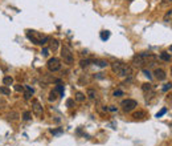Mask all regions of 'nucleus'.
Here are the masks:
<instances>
[{
  "mask_svg": "<svg viewBox=\"0 0 172 146\" xmlns=\"http://www.w3.org/2000/svg\"><path fill=\"white\" fill-rule=\"evenodd\" d=\"M95 62H97V64L99 65V67H102V68L107 65V62H106V61H103V60H99V61H95Z\"/></svg>",
  "mask_w": 172,
  "mask_h": 146,
  "instance_id": "a878e982",
  "label": "nucleus"
},
{
  "mask_svg": "<svg viewBox=\"0 0 172 146\" xmlns=\"http://www.w3.org/2000/svg\"><path fill=\"white\" fill-rule=\"evenodd\" d=\"M57 97H58V92L56 90V89H53V90L49 93V97H48V100H49L50 102H54L56 100H57Z\"/></svg>",
  "mask_w": 172,
  "mask_h": 146,
  "instance_id": "1a4fd4ad",
  "label": "nucleus"
},
{
  "mask_svg": "<svg viewBox=\"0 0 172 146\" xmlns=\"http://www.w3.org/2000/svg\"><path fill=\"white\" fill-rule=\"evenodd\" d=\"M32 112L36 117H41L44 114V109H43V105L40 104L38 100H32Z\"/></svg>",
  "mask_w": 172,
  "mask_h": 146,
  "instance_id": "0eeeda50",
  "label": "nucleus"
},
{
  "mask_svg": "<svg viewBox=\"0 0 172 146\" xmlns=\"http://www.w3.org/2000/svg\"><path fill=\"white\" fill-rule=\"evenodd\" d=\"M46 67L50 72H57V70H60L61 69L60 59H57V57H52V59H49L48 62H46Z\"/></svg>",
  "mask_w": 172,
  "mask_h": 146,
  "instance_id": "423d86ee",
  "label": "nucleus"
},
{
  "mask_svg": "<svg viewBox=\"0 0 172 146\" xmlns=\"http://www.w3.org/2000/svg\"><path fill=\"white\" fill-rule=\"evenodd\" d=\"M157 60V56L152 55V53H138L136 56L132 57V64H135L136 67H143L144 64L152 65V62H155Z\"/></svg>",
  "mask_w": 172,
  "mask_h": 146,
  "instance_id": "f257e3e1",
  "label": "nucleus"
},
{
  "mask_svg": "<svg viewBox=\"0 0 172 146\" xmlns=\"http://www.w3.org/2000/svg\"><path fill=\"white\" fill-rule=\"evenodd\" d=\"M15 90H17V92H22L24 90V87L20 84H17V85H15Z\"/></svg>",
  "mask_w": 172,
  "mask_h": 146,
  "instance_id": "bb28decb",
  "label": "nucleus"
},
{
  "mask_svg": "<svg viewBox=\"0 0 172 146\" xmlns=\"http://www.w3.org/2000/svg\"><path fill=\"white\" fill-rule=\"evenodd\" d=\"M0 94H4V96H9L11 90L7 87H0Z\"/></svg>",
  "mask_w": 172,
  "mask_h": 146,
  "instance_id": "a211bd4d",
  "label": "nucleus"
},
{
  "mask_svg": "<svg viewBox=\"0 0 172 146\" xmlns=\"http://www.w3.org/2000/svg\"><path fill=\"white\" fill-rule=\"evenodd\" d=\"M127 1H132V0H127Z\"/></svg>",
  "mask_w": 172,
  "mask_h": 146,
  "instance_id": "f704fd0d",
  "label": "nucleus"
},
{
  "mask_svg": "<svg viewBox=\"0 0 172 146\" xmlns=\"http://www.w3.org/2000/svg\"><path fill=\"white\" fill-rule=\"evenodd\" d=\"M111 69H112V72L117 73L118 76H120V77H128V76H131V74H132L131 67L123 64V62H118V61L112 62Z\"/></svg>",
  "mask_w": 172,
  "mask_h": 146,
  "instance_id": "f03ea898",
  "label": "nucleus"
},
{
  "mask_svg": "<svg viewBox=\"0 0 172 146\" xmlns=\"http://www.w3.org/2000/svg\"><path fill=\"white\" fill-rule=\"evenodd\" d=\"M172 3V0H163V4H170Z\"/></svg>",
  "mask_w": 172,
  "mask_h": 146,
  "instance_id": "2f4dec72",
  "label": "nucleus"
},
{
  "mask_svg": "<svg viewBox=\"0 0 172 146\" xmlns=\"http://www.w3.org/2000/svg\"><path fill=\"white\" fill-rule=\"evenodd\" d=\"M170 89H172V84H171V82L164 84V87H163V92H167V90H170Z\"/></svg>",
  "mask_w": 172,
  "mask_h": 146,
  "instance_id": "4be33fe9",
  "label": "nucleus"
},
{
  "mask_svg": "<svg viewBox=\"0 0 172 146\" xmlns=\"http://www.w3.org/2000/svg\"><path fill=\"white\" fill-rule=\"evenodd\" d=\"M160 59L164 60V61H170L171 55H170V53H167V52H162V53H160Z\"/></svg>",
  "mask_w": 172,
  "mask_h": 146,
  "instance_id": "f3484780",
  "label": "nucleus"
},
{
  "mask_svg": "<svg viewBox=\"0 0 172 146\" xmlns=\"http://www.w3.org/2000/svg\"><path fill=\"white\" fill-rule=\"evenodd\" d=\"M143 73H144V76H147V77H148V79H151V73H150V72H148V70H147V69H144V70H143Z\"/></svg>",
  "mask_w": 172,
  "mask_h": 146,
  "instance_id": "c756f323",
  "label": "nucleus"
},
{
  "mask_svg": "<svg viewBox=\"0 0 172 146\" xmlns=\"http://www.w3.org/2000/svg\"><path fill=\"white\" fill-rule=\"evenodd\" d=\"M4 106H5V101L0 97V108H4Z\"/></svg>",
  "mask_w": 172,
  "mask_h": 146,
  "instance_id": "7c9ffc66",
  "label": "nucleus"
},
{
  "mask_svg": "<svg viewBox=\"0 0 172 146\" xmlns=\"http://www.w3.org/2000/svg\"><path fill=\"white\" fill-rule=\"evenodd\" d=\"M27 37L33 44H37V45H45L50 40L48 36L41 35V33L36 32V31H27Z\"/></svg>",
  "mask_w": 172,
  "mask_h": 146,
  "instance_id": "7ed1b4c3",
  "label": "nucleus"
},
{
  "mask_svg": "<svg viewBox=\"0 0 172 146\" xmlns=\"http://www.w3.org/2000/svg\"><path fill=\"white\" fill-rule=\"evenodd\" d=\"M73 102H74V101H73V100H72V98H69V100H67V101H66V105H67V106H69V108H72Z\"/></svg>",
  "mask_w": 172,
  "mask_h": 146,
  "instance_id": "c85d7f7f",
  "label": "nucleus"
},
{
  "mask_svg": "<svg viewBox=\"0 0 172 146\" xmlns=\"http://www.w3.org/2000/svg\"><path fill=\"white\" fill-rule=\"evenodd\" d=\"M112 96H114V97H120V96H123V92L118 89V90H115L114 93H112Z\"/></svg>",
  "mask_w": 172,
  "mask_h": 146,
  "instance_id": "393cba45",
  "label": "nucleus"
},
{
  "mask_svg": "<svg viewBox=\"0 0 172 146\" xmlns=\"http://www.w3.org/2000/svg\"><path fill=\"white\" fill-rule=\"evenodd\" d=\"M87 97H89L90 100H95L97 98V92H95L94 89H87Z\"/></svg>",
  "mask_w": 172,
  "mask_h": 146,
  "instance_id": "4468645a",
  "label": "nucleus"
},
{
  "mask_svg": "<svg viewBox=\"0 0 172 146\" xmlns=\"http://www.w3.org/2000/svg\"><path fill=\"white\" fill-rule=\"evenodd\" d=\"M147 116V114H146V112H143V110H139V112H135L134 113V118L135 120H142V118H144V117Z\"/></svg>",
  "mask_w": 172,
  "mask_h": 146,
  "instance_id": "9b49d317",
  "label": "nucleus"
},
{
  "mask_svg": "<svg viewBox=\"0 0 172 146\" xmlns=\"http://www.w3.org/2000/svg\"><path fill=\"white\" fill-rule=\"evenodd\" d=\"M171 76H172V67H171Z\"/></svg>",
  "mask_w": 172,
  "mask_h": 146,
  "instance_id": "72a5a7b5",
  "label": "nucleus"
},
{
  "mask_svg": "<svg viewBox=\"0 0 172 146\" xmlns=\"http://www.w3.org/2000/svg\"><path fill=\"white\" fill-rule=\"evenodd\" d=\"M109 37H110V32H109V31H102V32H101V39H102L103 41L109 40Z\"/></svg>",
  "mask_w": 172,
  "mask_h": 146,
  "instance_id": "6ab92c4d",
  "label": "nucleus"
},
{
  "mask_svg": "<svg viewBox=\"0 0 172 146\" xmlns=\"http://www.w3.org/2000/svg\"><path fill=\"white\" fill-rule=\"evenodd\" d=\"M50 41V49L52 51H56L58 48V41L57 40H49Z\"/></svg>",
  "mask_w": 172,
  "mask_h": 146,
  "instance_id": "412c9836",
  "label": "nucleus"
},
{
  "mask_svg": "<svg viewBox=\"0 0 172 146\" xmlns=\"http://www.w3.org/2000/svg\"><path fill=\"white\" fill-rule=\"evenodd\" d=\"M48 52H49V51H48V49H46V48H44V49H43V51H41V55H43L44 57H46L48 55H49V53H48Z\"/></svg>",
  "mask_w": 172,
  "mask_h": 146,
  "instance_id": "cd10ccee",
  "label": "nucleus"
},
{
  "mask_svg": "<svg viewBox=\"0 0 172 146\" xmlns=\"http://www.w3.org/2000/svg\"><path fill=\"white\" fill-rule=\"evenodd\" d=\"M155 77H156V80H159V81H163V80L167 79V74H165V72L163 69H155Z\"/></svg>",
  "mask_w": 172,
  "mask_h": 146,
  "instance_id": "6e6552de",
  "label": "nucleus"
},
{
  "mask_svg": "<svg viewBox=\"0 0 172 146\" xmlns=\"http://www.w3.org/2000/svg\"><path fill=\"white\" fill-rule=\"evenodd\" d=\"M74 98H75V101H78V102H83L86 100V96L83 93H81V92H77L75 96H74Z\"/></svg>",
  "mask_w": 172,
  "mask_h": 146,
  "instance_id": "9d476101",
  "label": "nucleus"
},
{
  "mask_svg": "<svg viewBox=\"0 0 172 146\" xmlns=\"http://www.w3.org/2000/svg\"><path fill=\"white\" fill-rule=\"evenodd\" d=\"M3 84L4 85H12L13 84V77H11V76H5L4 79H3Z\"/></svg>",
  "mask_w": 172,
  "mask_h": 146,
  "instance_id": "ddd939ff",
  "label": "nucleus"
},
{
  "mask_svg": "<svg viewBox=\"0 0 172 146\" xmlns=\"http://www.w3.org/2000/svg\"><path fill=\"white\" fill-rule=\"evenodd\" d=\"M90 64H91L90 60H81V61H80V67L81 68H87Z\"/></svg>",
  "mask_w": 172,
  "mask_h": 146,
  "instance_id": "aec40b11",
  "label": "nucleus"
},
{
  "mask_svg": "<svg viewBox=\"0 0 172 146\" xmlns=\"http://www.w3.org/2000/svg\"><path fill=\"white\" fill-rule=\"evenodd\" d=\"M170 51H171V52H172V45H171V47H170Z\"/></svg>",
  "mask_w": 172,
  "mask_h": 146,
  "instance_id": "473e14b6",
  "label": "nucleus"
},
{
  "mask_svg": "<svg viewBox=\"0 0 172 146\" xmlns=\"http://www.w3.org/2000/svg\"><path fill=\"white\" fill-rule=\"evenodd\" d=\"M163 20H164L165 23H172V8H171V10L168 11V12L164 15V18H163Z\"/></svg>",
  "mask_w": 172,
  "mask_h": 146,
  "instance_id": "2eb2a0df",
  "label": "nucleus"
},
{
  "mask_svg": "<svg viewBox=\"0 0 172 146\" xmlns=\"http://www.w3.org/2000/svg\"><path fill=\"white\" fill-rule=\"evenodd\" d=\"M56 90H57L58 93H60L61 96H62V94H64V85H57V88H56Z\"/></svg>",
  "mask_w": 172,
  "mask_h": 146,
  "instance_id": "b1692460",
  "label": "nucleus"
},
{
  "mask_svg": "<svg viewBox=\"0 0 172 146\" xmlns=\"http://www.w3.org/2000/svg\"><path fill=\"white\" fill-rule=\"evenodd\" d=\"M61 57H62L65 64H67V65H72L73 62H74V56H73L72 51H70L66 45H64V47L61 48Z\"/></svg>",
  "mask_w": 172,
  "mask_h": 146,
  "instance_id": "20e7f679",
  "label": "nucleus"
},
{
  "mask_svg": "<svg viewBox=\"0 0 172 146\" xmlns=\"http://www.w3.org/2000/svg\"><path fill=\"white\" fill-rule=\"evenodd\" d=\"M32 118V112H24V113H22V120H24V121H29V120Z\"/></svg>",
  "mask_w": 172,
  "mask_h": 146,
  "instance_id": "dca6fc26",
  "label": "nucleus"
},
{
  "mask_svg": "<svg viewBox=\"0 0 172 146\" xmlns=\"http://www.w3.org/2000/svg\"><path fill=\"white\" fill-rule=\"evenodd\" d=\"M120 106H122L123 112L128 113V112H132L135 108L138 106V102L135 101V100H132V98H127V100H123V101L120 102Z\"/></svg>",
  "mask_w": 172,
  "mask_h": 146,
  "instance_id": "39448f33",
  "label": "nucleus"
},
{
  "mask_svg": "<svg viewBox=\"0 0 172 146\" xmlns=\"http://www.w3.org/2000/svg\"><path fill=\"white\" fill-rule=\"evenodd\" d=\"M142 90L144 92V93H150V92H152V85L148 84V82H144V84L142 85Z\"/></svg>",
  "mask_w": 172,
  "mask_h": 146,
  "instance_id": "f8f14e48",
  "label": "nucleus"
},
{
  "mask_svg": "<svg viewBox=\"0 0 172 146\" xmlns=\"http://www.w3.org/2000/svg\"><path fill=\"white\" fill-rule=\"evenodd\" d=\"M165 113H167V109H165V108H163L162 110H160V112H157V113H156V117H157V118H159V117H162L163 114H165Z\"/></svg>",
  "mask_w": 172,
  "mask_h": 146,
  "instance_id": "5701e85b",
  "label": "nucleus"
}]
</instances>
